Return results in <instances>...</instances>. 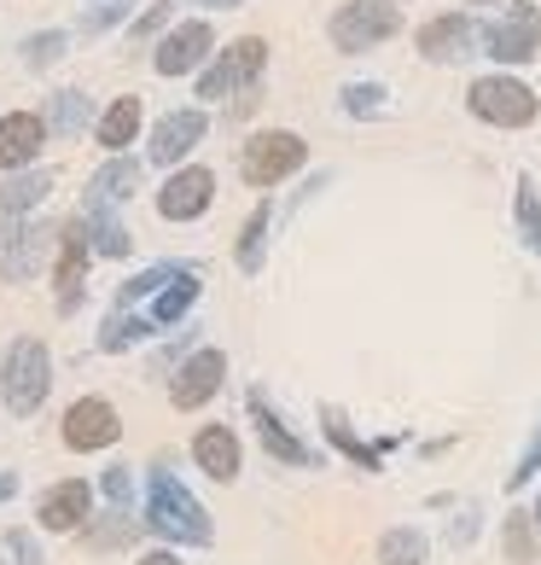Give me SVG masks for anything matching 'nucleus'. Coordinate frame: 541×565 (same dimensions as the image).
<instances>
[{"mask_svg":"<svg viewBox=\"0 0 541 565\" xmlns=\"http://www.w3.org/2000/svg\"><path fill=\"white\" fill-rule=\"evenodd\" d=\"M251 420H257V437H262V449L280 460V467H315V449L303 444L297 431H291L274 408H268V396L251 391Z\"/></svg>","mask_w":541,"mask_h":565,"instance_id":"obj_18","label":"nucleus"},{"mask_svg":"<svg viewBox=\"0 0 541 565\" xmlns=\"http://www.w3.org/2000/svg\"><path fill=\"white\" fill-rule=\"evenodd\" d=\"M18 495V472H0V501H12Z\"/></svg>","mask_w":541,"mask_h":565,"instance_id":"obj_43","label":"nucleus"},{"mask_svg":"<svg viewBox=\"0 0 541 565\" xmlns=\"http://www.w3.org/2000/svg\"><path fill=\"white\" fill-rule=\"evenodd\" d=\"M204 135H210V111H204V106H181V111H170V117H158L145 158L163 163V170H181V163L198 152Z\"/></svg>","mask_w":541,"mask_h":565,"instance_id":"obj_11","label":"nucleus"},{"mask_svg":"<svg viewBox=\"0 0 541 565\" xmlns=\"http://www.w3.org/2000/svg\"><path fill=\"white\" fill-rule=\"evenodd\" d=\"M134 7H145V0H88V7L76 12V30L82 35H106L117 24H134Z\"/></svg>","mask_w":541,"mask_h":565,"instance_id":"obj_32","label":"nucleus"},{"mask_svg":"<svg viewBox=\"0 0 541 565\" xmlns=\"http://www.w3.org/2000/svg\"><path fill=\"white\" fill-rule=\"evenodd\" d=\"M152 321H145V316H134V309H111V316H106V332H99V350H106V355H122V350H134V344H145V339H152Z\"/></svg>","mask_w":541,"mask_h":565,"instance_id":"obj_29","label":"nucleus"},{"mask_svg":"<svg viewBox=\"0 0 541 565\" xmlns=\"http://www.w3.org/2000/svg\"><path fill=\"white\" fill-rule=\"evenodd\" d=\"M466 111L477 122H489V129H530L541 117V99L524 76L512 71H495V76H477L466 88Z\"/></svg>","mask_w":541,"mask_h":565,"instance_id":"obj_3","label":"nucleus"},{"mask_svg":"<svg viewBox=\"0 0 541 565\" xmlns=\"http://www.w3.org/2000/svg\"><path fill=\"white\" fill-rule=\"evenodd\" d=\"M332 47H338L344 58H356V53H372V47H385L390 35H402V12L390 7V0H344L338 12H332Z\"/></svg>","mask_w":541,"mask_h":565,"instance_id":"obj_6","label":"nucleus"},{"mask_svg":"<svg viewBox=\"0 0 541 565\" xmlns=\"http://www.w3.org/2000/svg\"><path fill=\"white\" fill-rule=\"evenodd\" d=\"M117 437H122V420H117V408L106 403V396H76V403L65 408V449L99 455V449H111Z\"/></svg>","mask_w":541,"mask_h":565,"instance_id":"obj_13","label":"nucleus"},{"mask_svg":"<svg viewBox=\"0 0 541 565\" xmlns=\"http://www.w3.org/2000/svg\"><path fill=\"white\" fill-rule=\"evenodd\" d=\"M210 53H216V30L204 24V18H181V24H170L158 35L152 71L158 76H198L204 65H210Z\"/></svg>","mask_w":541,"mask_h":565,"instance_id":"obj_8","label":"nucleus"},{"mask_svg":"<svg viewBox=\"0 0 541 565\" xmlns=\"http://www.w3.org/2000/svg\"><path fill=\"white\" fill-rule=\"evenodd\" d=\"M216 204V175L204 163H181L170 170V181L158 186V216L163 222H198Z\"/></svg>","mask_w":541,"mask_h":565,"instance_id":"obj_12","label":"nucleus"},{"mask_svg":"<svg viewBox=\"0 0 541 565\" xmlns=\"http://www.w3.org/2000/svg\"><path fill=\"white\" fill-rule=\"evenodd\" d=\"M53 391V350L41 339H12L7 355H0V403H7L18 420H30V414L47 403Z\"/></svg>","mask_w":541,"mask_h":565,"instance_id":"obj_2","label":"nucleus"},{"mask_svg":"<svg viewBox=\"0 0 541 565\" xmlns=\"http://www.w3.org/2000/svg\"><path fill=\"white\" fill-rule=\"evenodd\" d=\"M472 7H495V0H472Z\"/></svg>","mask_w":541,"mask_h":565,"instance_id":"obj_45","label":"nucleus"},{"mask_svg":"<svg viewBox=\"0 0 541 565\" xmlns=\"http://www.w3.org/2000/svg\"><path fill=\"white\" fill-rule=\"evenodd\" d=\"M431 559V542L420 525H390L379 536V565H425Z\"/></svg>","mask_w":541,"mask_h":565,"instance_id":"obj_31","label":"nucleus"},{"mask_svg":"<svg viewBox=\"0 0 541 565\" xmlns=\"http://www.w3.org/2000/svg\"><path fill=\"white\" fill-rule=\"evenodd\" d=\"M309 163V140L303 135H291V129H257L251 140L239 146V181L245 186H280L291 181Z\"/></svg>","mask_w":541,"mask_h":565,"instance_id":"obj_5","label":"nucleus"},{"mask_svg":"<svg viewBox=\"0 0 541 565\" xmlns=\"http://www.w3.org/2000/svg\"><path fill=\"white\" fill-rule=\"evenodd\" d=\"M501 71H518L530 65V58L541 53V7L535 0H507V12L495 18V24H484V41H477Z\"/></svg>","mask_w":541,"mask_h":565,"instance_id":"obj_7","label":"nucleus"},{"mask_svg":"<svg viewBox=\"0 0 541 565\" xmlns=\"http://www.w3.org/2000/svg\"><path fill=\"white\" fill-rule=\"evenodd\" d=\"M338 106H344V117L367 122V117H385L390 94H385V82H349V88L338 94Z\"/></svg>","mask_w":541,"mask_h":565,"instance_id":"obj_34","label":"nucleus"},{"mask_svg":"<svg viewBox=\"0 0 541 565\" xmlns=\"http://www.w3.org/2000/svg\"><path fill=\"white\" fill-rule=\"evenodd\" d=\"M175 275H181V263H152V268H145V275H134V280H122V291H117V303H122V309H134V303H145V298H152L158 286H170Z\"/></svg>","mask_w":541,"mask_h":565,"instance_id":"obj_36","label":"nucleus"},{"mask_svg":"<svg viewBox=\"0 0 541 565\" xmlns=\"http://www.w3.org/2000/svg\"><path fill=\"white\" fill-rule=\"evenodd\" d=\"M321 426H326V444L338 449V455L349 460V467H361V472H385V449H379V444H361V437L349 431V420H344L338 408H321Z\"/></svg>","mask_w":541,"mask_h":565,"instance_id":"obj_26","label":"nucleus"},{"mask_svg":"<svg viewBox=\"0 0 541 565\" xmlns=\"http://www.w3.org/2000/svg\"><path fill=\"white\" fill-rule=\"evenodd\" d=\"M530 519H535V536H541V495H535V508H530Z\"/></svg>","mask_w":541,"mask_h":565,"instance_id":"obj_44","label":"nucleus"},{"mask_svg":"<svg viewBox=\"0 0 541 565\" xmlns=\"http://www.w3.org/2000/svg\"><path fill=\"white\" fill-rule=\"evenodd\" d=\"M65 47H71V35L65 30H35V35H24V71H53L58 58H65Z\"/></svg>","mask_w":541,"mask_h":565,"instance_id":"obj_35","label":"nucleus"},{"mask_svg":"<svg viewBox=\"0 0 541 565\" xmlns=\"http://www.w3.org/2000/svg\"><path fill=\"white\" fill-rule=\"evenodd\" d=\"M0 548H7L12 565H47V559H41V542H35L30 531H7V542H0Z\"/></svg>","mask_w":541,"mask_h":565,"instance_id":"obj_40","label":"nucleus"},{"mask_svg":"<svg viewBox=\"0 0 541 565\" xmlns=\"http://www.w3.org/2000/svg\"><path fill=\"white\" fill-rule=\"evenodd\" d=\"M134 531H140V519H129V513H106V519H99V525H94V519H88V525H82L76 536H82V548H88V554H111V548H129V542H134Z\"/></svg>","mask_w":541,"mask_h":565,"instance_id":"obj_28","label":"nucleus"},{"mask_svg":"<svg viewBox=\"0 0 541 565\" xmlns=\"http://www.w3.org/2000/svg\"><path fill=\"white\" fill-rule=\"evenodd\" d=\"M53 193V170H41V163H30V170H12L7 181H0V222H18V216H35L41 204H47Z\"/></svg>","mask_w":541,"mask_h":565,"instance_id":"obj_21","label":"nucleus"},{"mask_svg":"<svg viewBox=\"0 0 541 565\" xmlns=\"http://www.w3.org/2000/svg\"><path fill=\"white\" fill-rule=\"evenodd\" d=\"M193 460L204 478H216V484H234L245 472V449H239V431L234 426H204L193 437Z\"/></svg>","mask_w":541,"mask_h":565,"instance_id":"obj_19","label":"nucleus"},{"mask_svg":"<svg viewBox=\"0 0 541 565\" xmlns=\"http://www.w3.org/2000/svg\"><path fill=\"white\" fill-rule=\"evenodd\" d=\"M477 41H484V24L472 12H443V18L413 30V47H420L425 65H466L477 53Z\"/></svg>","mask_w":541,"mask_h":565,"instance_id":"obj_9","label":"nucleus"},{"mask_svg":"<svg viewBox=\"0 0 541 565\" xmlns=\"http://www.w3.org/2000/svg\"><path fill=\"white\" fill-rule=\"evenodd\" d=\"M268 71V41L262 35H239L221 53H210V65L198 71V99H239L257 94V82Z\"/></svg>","mask_w":541,"mask_h":565,"instance_id":"obj_4","label":"nucleus"},{"mask_svg":"<svg viewBox=\"0 0 541 565\" xmlns=\"http://www.w3.org/2000/svg\"><path fill=\"white\" fill-rule=\"evenodd\" d=\"M186 7H210V12H227V7H245V0H186Z\"/></svg>","mask_w":541,"mask_h":565,"instance_id":"obj_42","label":"nucleus"},{"mask_svg":"<svg viewBox=\"0 0 541 565\" xmlns=\"http://www.w3.org/2000/svg\"><path fill=\"white\" fill-rule=\"evenodd\" d=\"M501 554H507V565H535L541 536H535V519H530L524 508H512V513L501 519Z\"/></svg>","mask_w":541,"mask_h":565,"instance_id":"obj_30","label":"nucleus"},{"mask_svg":"<svg viewBox=\"0 0 541 565\" xmlns=\"http://www.w3.org/2000/svg\"><path fill=\"white\" fill-rule=\"evenodd\" d=\"M268 227H274V204H257L251 216H245L239 227V245H234V263L245 268V275H262V263H268Z\"/></svg>","mask_w":541,"mask_h":565,"instance_id":"obj_27","label":"nucleus"},{"mask_svg":"<svg viewBox=\"0 0 541 565\" xmlns=\"http://www.w3.org/2000/svg\"><path fill=\"white\" fill-rule=\"evenodd\" d=\"M140 181H145V163L129 158V152H111L88 175V199H82V204H111V211H117V204H129L140 193Z\"/></svg>","mask_w":541,"mask_h":565,"instance_id":"obj_20","label":"nucleus"},{"mask_svg":"<svg viewBox=\"0 0 541 565\" xmlns=\"http://www.w3.org/2000/svg\"><path fill=\"white\" fill-rule=\"evenodd\" d=\"M41 146H47V122H41V111H7L0 117V175L41 163Z\"/></svg>","mask_w":541,"mask_h":565,"instance_id":"obj_17","label":"nucleus"},{"mask_svg":"<svg viewBox=\"0 0 541 565\" xmlns=\"http://www.w3.org/2000/svg\"><path fill=\"white\" fill-rule=\"evenodd\" d=\"M41 531H58V536H76L82 525L94 519V490H88V478H65V484H53V490H41Z\"/></svg>","mask_w":541,"mask_h":565,"instance_id":"obj_16","label":"nucleus"},{"mask_svg":"<svg viewBox=\"0 0 541 565\" xmlns=\"http://www.w3.org/2000/svg\"><path fill=\"white\" fill-rule=\"evenodd\" d=\"M140 525L158 531L163 542H181V548H210L216 542V525H210V513H204V501L163 467L145 472V519Z\"/></svg>","mask_w":541,"mask_h":565,"instance_id":"obj_1","label":"nucleus"},{"mask_svg":"<svg viewBox=\"0 0 541 565\" xmlns=\"http://www.w3.org/2000/svg\"><path fill=\"white\" fill-rule=\"evenodd\" d=\"M140 122H145L140 99H134V94H122V99H111V106L94 117V140L106 146V152H129L134 135H140Z\"/></svg>","mask_w":541,"mask_h":565,"instance_id":"obj_24","label":"nucleus"},{"mask_svg":"<svg viewBox=\"0 0 541 565\" xmlns=\"http://www.w3.org/2000/svg\"><path fill=\"white\" fill-rule=\"evenodd\" d=\"M41 122H47V135L76 140V135H88V122H94V99L82 94V88H58L47 99V111H41Z\"/></svg>","mask_w":541,"mask_h":565,"instance_id":"obj_25","label":"nucleus"},{"mask_svg":"<svg viewBox=\"0 0 541 565\" xmlns=\"http://www.w3.org/2000/svg\"><path fill=\"white\" fill-rule=\"evenodd\" d=\"M53 245H58V234L47 222L18 216L12 234H0V280H7V286H30L41 275V263H47Z\"/></svg>","mask_w":541,"mask_h":565,"instance_id":"obj_10","label":"nucleus"},{"mask_svg":"<svg viewBox=\"0 0 541 565\" xmlns=\"http://www.w3.org/2000/svg\"><path fill=\"white\" fill-rule=\"evenodd\" d=\"M88 234L82 222L58 227V263H53V286H58V316H76L82 309V280H88Z\"/></svg>","mask_w":541,"mask_h":565,"instance_id":"obj_15","label":"nucleus"},{"mask_svg":"<svg viewBox=\"0 0 541 565\" xmlns=\"http://www.w3.org/2000/svg\"><path fill=\"white\" fill-rule=\"evenodd\" d=\"M134 565H181V554H170V548H152V554H140Z\"/></svg>","mask_w":541,"mask_h":565,"instance_id":"obj_41","label":"nucleus"},{"mask_svg":"<svg viewBox=\"0 0 541 565\" xmlns=\"http://www.w3.org/2000/svg\"><path fill=\"white\" fill-rule=\"evenodd\" d=\"M170 7H175V0H152V7H145L134 24H129V41H152L163 24H170Z\"/></svg>","mask_w":541,"mask_h":565,"instance_id":"obj_38","label":"nucleus"},{"mask_svg":"<svg viewBox=\"0 0 541 565\" xmlns=\"http://www.w3.org/2000/svg\"><path fill=\"white\" fill-rule=\"evenodd\" d=\"M99 490H106L111 508L129 513V508H134V467H106V478H99Z\"/></svg>","mask_w":541,"mask_h":565,"instance_id":"obj_37","label":"nucleus"},{"mask_svg":"<svg viewBox=\"0 0 541 565\" xmlns=\"http://www.w3.org/2000/svg\"><path fill=\"white\" fill-rule=\"evenodd\" d=\"M82 234H88V250L94 257H134V234L122 227V216L111 204H82Z\"/></svg>","mask_w":541,"mask_h":565,"instance_id":"obj_22","label":"nucleus"},{"mask_svg":"<svg viewBox=\"0 0 541 565\" xmlns=\"http://www.w3.org/2000/svg\"><path fill=\"white\" fill-rule=\"evenodd\" d=\"M227 385V355L221 350H193L181 362V373L170 380V403L181 408V414H193V408H204L210 396Z\"/></svg>","mask_w":541,"mask_h":565,"instance_id":"obj_14","label":"nucleus"},{"mask_svg":"<svg viewBox=\"0 0 541 565\" xmlns=\"http://www.w3.org/2000/svg\"><path fill=\"white\" fill-rule=\"evenodd\" d=\"M535 472H541V426H535V437H530V449L518 455V467L507 472V490H524V484H530Z\"/></svg>","mask_w":541,"mask_h":565,"instance_id":"obj_39","label":"nucleus"},{"mask_svg":"<svg viewBox=\"0 0 541 565\" xmlns=\"http://www.w3.org/2000/svg\"><path fill=\"white\" fill-rule=\"evenodd\" d=\"M0 234H7V227H0Z\"/></svg>","mask_w":541,"mask_h":565,"instance_id":"obj_46","label":"nucleus"},{"mask_svg":"<svg viewBox=\"0 0 541 565\" xmlns=\"http://www.w3.org/2000/svg\"><path fill=\"white\" fill-rule=\"evenodd\" d=\"M512 222L518 234H524V245L541 257V186L530 175H518V199H512Z\"/></svg>","mask_w":541,"mask_h":565,"instance_id":"obj_33","label":"nucleus"},{"mask_svg":"<svg viewBox=\"0 0 541 565\" xmlns=\"http://www.w3.org/2000/svg\"><path fill=\"white\" fill-rule=\"evenodd\" d=\"M198 291H204V286H198V268H181L170 286H158L152 298H145V321H152L158 332L175 327V321H186V316H193V303H198Z\"/></svg>","mask_w":541,"mask_h":565,"instance_id":"obj_23","label":"nucleus"}]
</instances>
